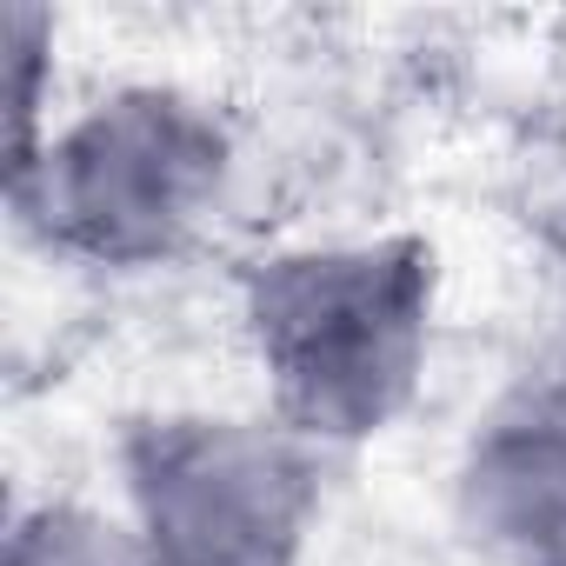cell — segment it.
Segmentation results:
<instances>
[{
    "instance_id": "cell-2",
    "label": "cell",
    "mask_w": 566,
    "mask_h": 566,
    "mask_svg": "<svg viewBox=\"0 0 566 566\" xmlns=\"http://www.w3.org/2000/svg\"><path fill=\"white\" fill-rule=\"evenodd\" d=\"M240 127L180 81H107L8 154L14 220L61 260L154 273L200 253L240 200Z\"/></svg>"
},
{
    "instance_id": "cell-6",
    "label": "cell",
    "mask_w": 566,
    "mask_h": 566,
    "mask_svg": "<svg viewBox=\"0 0 566 566\" xmlns=\"http://www.w3.org/2000/svg\"><path fill=\"white\" fill-rule=\"evenodd\" d=\"M0 61H8V154H21L61 107L54 94V14L8 0L0 14Z\"/></svg>"
},
{
    "instance_id": "cell-5",
    "label": "cell",
    "mask_w": 566,
    "mask_h": 566,
    "mask_svg": "<svg viewBox=\"0 0 566 566\" xmlns=\"http://www.w3.org/2000/svg\"><path fill=\"white\" fill-rule=\"evenodd\" d=\"M0 566H154V559L140 553V539L114 500L48 493V500L14 506Z\"/></svg>"
},
{
    "instance_id": "cell-4",
    "label": "cell",
    "mask_w": 566,
    "mask_h": 566,
    "mask_svg": "<svg viewBox=\"0 0 566 566\" xmlns=\"http://www.w3.org/2000/svg\"><path fill=\"white\" fill-rule=\"evenodd\" d=\"M453 520L493 566H566V334L460 440Z\"/></svg>"
},
{
    "instance_id": "cell-1",
    "label": "cell",
    "mask_w": 566,
    "mask_h": 566,
    "mask_svg": "<svg viewBox=\"0 0 566 566\" xmlns=\"http://www.w3.org/2000/svg\"><path fill=\"white\" fill-rule=\"evenodd\" d=\"M240 334L287 427L347 453L394 433L433 367L440 273L413 233H307L240 266Z\"/></svg>"
},
{
    "instance_id": "cell-3",
    "label": "cell",
    "mask_w": 566,
    "mask_h": 566,
    "mask_svg": "<svg viewBox=\"0 0 566 566\" xmlns=\"http://www.w3.org/2000/svg\"><path fill=\"white\" fill-rule=\"evenodd\" d=\"M327 467L273 407H160L114 440V506L154 566H301Z\"/></svg>"
}]
</instances>
